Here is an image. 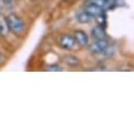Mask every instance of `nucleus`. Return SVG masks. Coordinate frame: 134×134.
<instances>
[{"label": "nucleus", "instance_id": "11", "mask_svg": "<svg viewBox=\"0 0 134 134\" xmlns=\"http://www.w3.org/2000/svg\"><path fill=\"white\" fill-rule=\"evenodd\" d=\"M47 71H57V72H59V71H61V68H60L59 65L54 64V65H50V66H48V68H47Z\"/></svg>", "mask_w": 134, "mask_h": 134}, {"label": "nucleus", "instance_id": "14", "mask_svg": "<svg viewBox=\"0 0 134 134\" xmlns=\"http://www.w3.org/2000/svg\"><path fill=\"white\" fill-rule=\"evenodd\" d=\"M3 1L5 2V3H10V2H12L13 0H3Z\"/></svg>", "mask_w": 134, "mask_h": 134}, {"label": "nucleus", "instance_id": "1", "mask_svg": "<svg viewBox=\"0 0 134 134\" xmlns=\"http://www.w3.org/2000/svg\"><path fill=\"white\" fill-rule=\"evenodd\" d=\"M5 20H7L9 30L13 34L17 36H20L23 34V32L25 31V23L18 15L11 13L5 17Z\"/></svg>", "mask_w": 134, "mask_h": 134}, {"label": "nucleus", "instance_id": "8", "mask_svg": "<svg viewBox=\"0 0 134 134\" xmlns=\"http://www.w3.org/2000/svg\"><path fill=\"white\" fill-rule=\"evenodd\" d=\"M9 27H8V23L5 20V17L0 14V36H7L9 34Z\"/></svg>", "mask_w": 134, "mask_h": 134}, {"label": "nucleus", "instance_id": "5", "mask_svg": "<svg viewBox=\"0 0 134 134\" xmlns=\"http://www.w3.org/2000/svg\"><path fill=\"white\" fill-rule=\"evenodd\" d=\"M91 34H92L93 38H95V39H105L107 37V33L105 31V27L100 26V25H97L94 29H92Z\"/></svg>", "mask_w": 134, "mask_h": 134}, {"label": "nucleus", "instance_id": "4", "mask_svg": "<svg viewBox=\"0 0 134 134\" xmlns=\"http://www.w3.org/2000/svg\"><path fill=\"white\" fill-rule=\"evenodd\" d=\"M74 38L77 44H79L80 47H87L89 44V37L87 35V33L81 30H77L74 32Z\"/></svg>", "mask_w": 134, "mask_h": 134}, {"label": "nucleus", "instance_id": "10", "mask_svg": "<svg viewBox=\"0 0 134 134\" xmlns=\"http://www.w3.org/2000/svg\"><path fill=\"white\" fill-rule=\"evenodd\" d=\"M95 19H96L98 25L103 26V27H106V24H107V18H106V15H105L104 12H102L99 15H97V16L95 17Z\"/></svg>", "mask_w": 134, "mask_h": 134}, {"label": "nucleus", "instance_id": "3", "mask_svg": "<svg viewBox=\"0 0 134 134\" xmlns=\"http://www.w3.org/2000/svg\"><path fill=\"white\" fill-rule=\"evenodd\" d=\"M58 46L64 50H73L77 46V42H76L74 36L63 34L58 38Z\"/></svg>", "mask_w": 134, "mask_h": 134}, {"label": "nucleus", "instance_id": "9", "mask_svg": "<svg viewBox=\"0 0 134 134\" xmlns=\"http://www.w3.org/2000/svg\"><path fill=\"white\" fill-rule=\"evenodd\" d=\"M92 19H93V17L89 13H87L86 11H83V12H81L77 15V20L80 23H89Z\"/></svg>", "mask_w": 134, "mask_h": 134}, {"label": "nucleus", "instance_id": "15", "mask_svg": "<svg viewBox=\"0 0 134 134\" xmlns=\"http://www.w3.org/2000/svg\"><path fill=\"white\" fill-rule=\"evenodd\" d=\"M105 1H106V2H107V4H108V3H110V2L112 1V0H105Z\"/></svg>", "mask_w": 134, "mask_h": 134}, {"label": "nucleus", "instance_id": "2", "mask_svg": "<svg viewBox=\"0 0 134 134\" xmlns=\"http://www.w3.org/2000/svg\"><path fill=\"white\" fill-rule=\"evenodd\" d=\"M108 48H109V41L106 38L96 39L93 43L89 46V51L92 54H100V53H105Z\"/></svg>", "mask_w": 134, "mask_h": 134}, {"label": "nucleus", "instance_id": "6", "mask_svg": "<svg viewBox=\"0 0 134 134\" xmlns=\"http://www.w3.org/2000/svg\"><path fill=\"white\" fill-rule=\"evenodd\" d=\"M85 11H86L87 13H89L93 18L96 17L97 15H99L102 12H104V11H103V8H100V7H98V5L94 4V3H91V2H90V4H88V5L86 7Z\"/></svg>", "mask_w": 134, "mask_h": 134}, {"label": "nucleus", "instance_id": "7", "mask_svg": "<svg viewBox=\"0 0 134 134\" xmlns=\"http://www.w3.org/2000/svg\"><path fill=\"white\" fill-rule=\"evenodd\" d=\"M63 62L65 64H68L69 66H77V65H79L80 60L78 59V57L69 54V55H65L63 57Z\"/></svg>", "mask_w": 134, "mask_h": 134}, {"label": "nucleus", "instance_id": "13", "mask_svg": "<svg viewBox=\"0 0 134 134\" xmlns=\"http://www.w3.org/2000/svg\"><path fill=\"white\" fill-rule=\"evenodd\" d=\"M64 2H74V1H76V0H63Z\"/></svg>", "mask_w": 134, "mask_h": 134}, {"label": "nucleus", "instance_id": "12", "mask_svg": "<svg viewBox=\"0 0 134 134\" xmlns=\"http://www.w3.org/2000/svg\"><path fill=\"white\" fill-rule=\"evenodd\" d=\"M3 61V56H2V54H1V52H0V63H1Z\"/></svg>", "mask_w": 134, "mask_h": 134}]
</instances>
